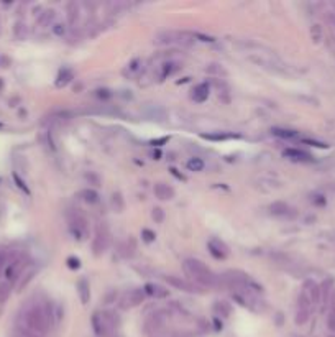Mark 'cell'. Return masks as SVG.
Instances as JSON below:
<instances>
[{
	"instance_id": "obj_1",
	"label": "cell",
	"mask_w": 335,
	"mask_h": 337,
	"mask_svg": "<svg viewBox=\"0 0 335 337\" xmlns=\"http://www.w3.org/2000/svg\"><path fill=\"white\" fill-rule=\"evenodd\" d=\"M20 326L33 331V333L41 336V337L46 336L51 326L46 318V313L43 310V305H39V303H31V305H28L23 310V313H21Z\"/></svg>"
},
{
	"instance_id": "obj_2",
	"label": "cell",
	"mask_w": 335,
	"mask_h": 337,
	"mask_svg": "<svg viewBox=\"0 0 335 337\" xmlns=\"http://www.w3.org/2000/svg\"><path fill=\"white\" fill-rule=\"evenodd\" d=\"M183 267H184V272L202 286H211L212 288V286H219L222 283V280H220L217 275H214L211 272V268L204 262L197 260V258H187Z\"/></svg>"
},
{
	"instance_id": "obj_3",
	"label": "cell",
	"mask_w": 335,
	"mask_h": 337,
	"mask_svg": "<svg viewBox=\"0 0 335 337\" xmlns=\"http://www.w3.org/2000/svg\"><path fill=\"white\" fill-rule=\"evenodd\" d=\"M90 323H92V329L97 337H109L112 331L115 329V326L118 324L115 314L109 311L94 313Z\"/></svg>"
},
{
	"instance_id": "obj_4",
	"label": "cell",
	"mask_w": 335,
	"mask_h": 337,
	"mask_svg": "<svg viewBox=\"0 0 335 337\" xmlns=\"http://www.w3.org/2000/svg\"><path fill=\"white\" fill-rule=\"evenodd\" d=\"M25 258L23 257H12V260L8 262V265L5 267L3 275H5V282L7 283H15L16 280L21 277L25 270Z\"/></svg>"
},
{
	"instance_id": "obj_5",
	"label": "cell",
	"mask_w": 335,
	"mask_h": 337,
	"mask_svg": "<svg viewBox=\"0 0 335 337\" xmlns=\"http://www.w3.org/2000/svg\"><path fill=\"white\" fill-rule=\"evenodd\" d=\"M69 229H71L72 235H74L77 240L86 239L87 234H89L87 219L84 217L79 211H76L74 214L71 216V219H69Z\"/></svg>"
},
{
	"instance_id": "obj_6",
	"label": "cell",
	"mask_w": 335,
	"mask_h": 337,
	"mask_svg": "<svg viewBox=\"0 0 335 337\" xmlns=\"http://www.w3.org/2000/svg\"><path fill=\"white\" fill-rule=\"evenodd\" d=\"M143 298H145L143 290H130L127 293L122 295L120 308L122 310H132V308H137L143 303Z\"/></svg>"
},
{
	"instance_id": "obj_7",
	"label": "cell",
	"mask_w": 335,
	"mask_h": 337,
	"mask_svg": "<svg viewBox=\"0 0 335 337\" xmlns=\"http://www.w3.org/2000/svg\"><path fill=\"white\" fill-rule=\"evenodd\" d=\"M107 247H109V232L102 226L99 227L97 234H95V237L92 240V254L95 257H100L107 250Z\"/></svg>"
},
{
	"instance_id": "obj_8",
	"label": "cell",
	"mask_w": 335,
	"mask_h": 337,
	"mask_svg": "<svg viewBox=\"0 0 335 337\" xmlns=\"http://www.w3.org/2000/svg\"><path fill=\"white\" fill-rule=\"evenodd\" d=\"M209 252H211V255L214 258H217V260H224V258L229 257V247H227L222 240L219 239H211L209 240Z\"/></svg>"
},
{
	"instance_id": "obj_9",
	"label": "cell",
	"mask_w": 335,
	"mask_h": 337,
	"mask_svg": "<svg viewBox=\"0 0 335 337\" xmlns=\"http://www.w3.org/2000/svg\"><path fill=\"white\" fill-rule=\"evenodd\" d=\"M164 280L168 282V285H171L173 288L176 290H181V291H187V293H194L196 288L194 285L186 282V280H183L181 277H174V275H168V277H164Z\"/></svg>"
},
{
	"instance_id": "obj_10",
	"label": "cell",
	"mask_w": 335,
	"mask_h": 337,
	"mask_svg": "<svg viewBox=\"0 0 335 337\" xmlns=\"http://www.w3.org/2000/svg\"><path fill=\"white\" fill-rule=\"evenodd\" d=\"M143 291H145V295L155 298V300H163V298H168V295H169V291L158 283H146L143 286Z\"/></svg>"
},
{
	"instance_id": "obj_11",
	"label": "cell",
	"mask_w": 335,
	"mask_h": 337,
	"mask_svg": "<svg viewBox=\"0 0 335 337\" xmlns=\"http://www.w3.org/2000/svg\"><path fill=\"white\" fill-rule=\"evenodd\" d=\"M155 194L158 199L163 201H169L174 198V189L166 183H156L155 184Z\"/></svg>"
},
{
	"instance_id": "obj_12",
	"label": "cell",
	"mask_w": 335,
	"mask_h": 337,
	"mask_svg": "<svg viewBox=\"0 0 335 337\" xmlns=\"http://www.w3.org/2000/svg\"><path fill=\"white\" fill-rule=\"evenodd\" d=\"M66 12H67V23L71 26H74L79 18H81V7H79L77 2H69L66 7Z\"/></svg>"
},
{
	"instance_id": "obj_13",
	"label": "cell",
	"mask_w": 335,
	"mask_h": 337,
	"mask_svg": "<svg viewBox=\"0 0 335 337\" xmlns=\"http://www.w3.org/2000/svg\"><path fill=\"white\" fill-rule=\"evenodd\" d=\"M270 212L276 217H286L291 214V207L283 201H275L273 204L270 206Z\"/></svg>"
},
{
	"instance_id": "obj_14",
	"label": "cell",
	"mask_w": 335,
	"mask_h": 337,
	"mask_svg": "<svg viewBox=\"0 0 335 337\" xmlns=\"http://www.w3.org/2000/svg\"><path fill=\"white\" fill-rule=\"evenodd\" d=\"M77 293H79V298H81L82 305H87L90 300V290H89V282L86 278H81L77 282Z\"/></svg>"
},
{
	"instance_id": "obj_15",
	"label": "cell",
	"mask_w": 335,
	"mask_h": 337,
	"mask_svg": "<svg viewBox=\"0 0 335 337\" xmlns=\"http://www.w3.org/2000/svg\"><path fill=\"white\" fill-rule=\"evenodd\" d=\"M209 97V86L207 84H197L194 87V91H192V99L196 100V102H204V100H207Z\"/></svg>"
},
{
	"instance_id": "obj_16",
	"label": "cell",
	"mask_w": 335,
	"mask_h": 337,
	"mask_svg": "<svg viewBox=\"0 0 335 337\" xmlns=\"http://www.w3.org/2000/svg\"><path fill=\"white\" fill-rule=\"evenodd\" d=\"M285 156H288V158H291L294 161H311L312 160V156L309 153H306L303 150H294V148L286 150Z\"/></svg>"
},
{
	"instance_id": "obj_17",
	"label": "cell",
	"mask_w": 335,
	"mask_h": 337,
	"mask_svg": "<svg viewBox=\"0 0 335 337\" xmlns=\"http://www.w3.org/2000/svg\"><path fill=\"white\" fill-rule=\"evenodd\" d=\"M304 291L308 293V296H309V300L312 301V303H317L319 301V298H321V288L317 286L314 282H308L304 285Z\"/></svg>"
},
{
	"instance_id": "obj_18",
	"label": "cell",
	"mask_w": 335,
	"mask_h": 337,
	"mask_svg": "<svg viewBox=\"0 0 335 337\" xmlns=\"http://www.w3.org/2000/svg\"><path fill=\"white\" fill-rule=\"evenodd\" d=\"M135 250H137V244H135L133 239H128L120 245V254L123 258H132L135 255Z\"/></svg>"
},
{
	"instance_id": "obj_19",
	"label": "cell",
	"mask_w": 335,
	"mask_h": 337,
	"mask_svg": "<svg viewBox=\"0 0 335 337\" xmlns=\"http://www.w3.org/2000/svg\"><path fill=\"white\" fill-rule=\"evenodd\" d=\"M271 132H273L275 137L283 138V140H294V138L299 137V133L296 130H289V128H280V127H276Z\"/></svg>"
},
{
	"instance_id": "obj_20",
	"label": "cell",
	"mask_w": 335,
	"mask_h": 337,
	"mask_svg": "<svg viewBox=\"0 0 335 337\" xmlns=\"http://www.w3.org/2000/svg\"><path fill=\"white\" fill-rule=\"evenodd\" d=\"M81 198H82V201L84 202H87V204H97L99 202V194H97V191H94V189H82L81 193Z\"/></svg>"
},
{
	"instance_id": "obj_21",
	"label": "cell",
	"mask_w": 335,
	"mask_h": 337,
	"mask_svg": "<svg viewBox=\"0 0 335 337\" xmlns=\"http://www.w3.org/2000/svg\"><path fill=\"white\" fill-rule=\"evenodd\" d=\"M54 16H56V12H54V10H46V12L39 13V16H38V23L41 25V26H49V25H53Z\"/></svg>"
},
{
	"instance_id": "obj_22",
	"label": "cell",
	"mask_w": 335,
	"mask_h": 337,
	"mask_svg": "<svg viewBox=\"0 0 335 337\" xmlns=\"http://www.w3.org/2000/svg\"><path fill=\"white\" fill-rule=\"evenodd\" d=\"M230 311H232V308H230V305L227 301H217L214 305V313L217 314V316H224V318H227L230 314Z\"/></svg>"
},
{
	"instance_id": "obj_23",
	"label": "cell",
	"mask_w": 335,
	"mask_h": 337,
	"mask_svg": "<svg viewBox=\"0 0 335 337\" xmlns=\"http://www.w3.org/2000/svg\"><path fill=\"white\" fill-rule=\"evenodd\" d=\"M72 77H74V76H72V71L67 69V67H64V69L59 71V76H58V81H56V86H58V87H64L66 84L72 79Z\"/></svg>"
},
{
	"instance_id": "obj_24",
	"label": "cell",
	"mask_w": 335,
	"mask_h": 337,
	"mask_svg": "<svg viewBox=\"0 0 335 337\" xmlns=\"http://www.w3.org/2000/svg\"><path fill=\"white\" fill-rule=\"evenodd\" d=\"M179 69V64L178 63H173V61H168V63H164L161 66V77H168L174 74L176 71Z\"/></svg>"
},
{
	"instance_id": "obj_25",
	"label": "cell",
	"mask_w": 335,
	"mask_h": 337,
	"mask_svg": "<svg viewBox=\"0 0 335 337\" xmlns=\"http://www.w3.org/2000/svg\"><path fill=\"white\" fill-rule=\"evenodd\" d=\"M309 313L311 310H304V308H298L296 311V318H294V321H296V324L299 326H304L306 323L309 321Z\"/></svg>"
},
{
	"instance_id": "obj_26",
	"label": "cell",
	"mask_w": 335,
	"mask_h": 337,
	"mask_svg": "<svg viewBox=\"0 0 335 337\" xmlns=\"http://www.w3.org/2000/svg\"><path fill=\"white\" fill-rule=\"evenodd\" d=\"M187 168H189L191 171H202L204 168H206V163H204L202 158L194 156V158H191L189 161H187Z\"/></svg>"
},
{
	"instance_id": "obj_27",
	"label": "cell",
	"mask_w": 335,
	"mask_h": 337,
	"mask_svg": "<svg viewBox=\"0 0 335 337\" xmlns=\"http://www.w3.org/2000/svg\"><path fill=\"white\" fill-rule=\"evenodd\" d=\"M53 33H54L56 36H59V38L66 36V33H67V25H66V23H53Z\"/></svg>"
},
{
	"instance_id": "obj_28",
	"label": "cell",
	"mask_w": 335,
	"mask_h": 337,
	"mask_svg": "<svg viewBox=\"0 0 335 337\" xmlns=\"http://www.w3.org/2000/svg\"><path fill=\"white\" fill-rule=\"evenodd\" d=\"M10 295V283L0 282V303H3Z\"/></svg>"
},
{
	"instance_id": "obj_29",
	"label": "cell",
	"mask_w": 335,
	"mask_h": 337,
	"mask_svg": "<svg viewBox=\"0 0 335 337\" xmlns=\"http://www.w3.org/2000/svg\"><path fill=\"white\" fill-rule=\"evenodd\" d=\"M112 204H113V207H115L118 212L123 209V198H122L120 193H113L112 194Z\"/></svg>"
},
{
	"instance_id": "obj_30",
	"label": "cell",
	"mask_w": 335,
	"mask_h": 337,
	"mask_svg": "<svg viewBox=\"0 0 335 337\" xmlns=\"http://www.w3.org/2000/svg\"><path fill=\"white\" fill-rule=\"evenodd\" d=\"M138 64H141V61H140V59H133L132 63L128 64L127 71H125V74H128V76H133V74H137V72L140 71V66H138Z\"/></svg>"
},
{
	"instance_id": "obj_31",
	"label": "cell",
	"mask_w": 335,
	"mask_h": 337,
	"mask_svg": "<svg viewBox=\"0 0 335 337\" xmlns=\"http://www.w3.org/2000/svg\"><path fill=\"white\" fill-rule=\"evenodd\" d=\"M202 137L207 140H227V138H232L234 135L232 133H206V135H202Z\"/></svg>"
},
{
	"instance_id": "obj_32",
	"label": "cell",
	"mask_w": 335,
	"mask_h": 337,
	"mask_svg": "<svg viewBox=\"0 0 335 337\" xmlns=\"http://www.w3.org/2000/svg\"><path fill=\"white\" fill-rule=\"evenodd\" d=\"M10 260H12V257H10L5 250H0V273L3 272L5 267L8 265V262H10Z\"/></svg>"
},
{
	"instance_id": "obj_33",
	"label": "cell",
	"mask_w": 335,
	"mask_h": 337,
	"mask_svg": "<svg viewBox=\"0 0 335 337\" xmlns=\"http://www.w3.org/2000/svg\"><path fill=\"white\" fill-rule=\"evenodd\" d=\"M327 326L331 331H335V301L331 306V313H329V319H327Z\"/></svg>"
},
{
	"instance_id": "obj_34",
	"label": "cell",
	"mask_w": 335,
	"mask_h": 337,
	"mask_svg": "<svg viewBox=\"0 0 335 337\" xmlns=\"http://www.w3.org/2000/svg\"><path fill=\"white\" fill-rule=\"evenodd\" d=\"M151 216H153V219H155V222H158V224H161L164 221V211L161 209V207H155L151 212Z\"/></svg>"
},
{
	"instance_id": "obj_35",
	"label": "cell",
	"mask_w": 335,
	"mask_h": 337,
	"mask_svg": "<svg viewBox=\"0 0 335 337\" xmlns=\"http://www.w3.org/2000/svg\"><path fill=\"white\" fill-rule=\"evenodd\" d=\"M141 237H143V240L145 242H153V240L156 239V235H155V232H153V230H150V229H143L141 230Z\"/></svg>"
},
{
	"instance_id": "obj_36",
	"label": "cell",
	"mask_w": 335,
	"mask_h": 337,
	"mask_svg": "<svg viewBox=\"0 0 335 337\" xmlns=\"http://www.w3.org/2000/svg\"><path fill=\"white\" fill-rule=\"evenodd\" d=\"M86 179L90 183V184H94V186H99L100 184V178L95 175V173H92V171H89L87 175H86Z\"/></svg>"
},
{
	"instance_id": "obj_37",
	"label": "cell",
	"mask_w": 335,
	"mask_h": 337,
	"mask_svg": "<svg viewBox=\"0 0 335 337\" xmlns=\"http://www.w3.org/2000/svg\"><path fill=\"white\" fill-rule=\"evenodd\" d=\"M25 33H26V28H25V23H16L15 25V35H16V38H23L25 36Z\"/></svg>"
},
{
	"instance_id": "obj_38",
	"label": "cell",
	"mask_w": 335,
	"mask_h": 337,
	"mask_svg": "<svg viewBox=\"0 0 335 337\" xmlns=\"http://www.w3.org/2000/svg\"><path fill=\"white\" fill-rule=\"evenodd\" d=\"M33 275H35V270H31V272H28V273H25V280H21L20 282V288L23 290L25 286L31 282V278H33Z\"/></svg>"
},
{
	"instance_id": "obj_39",
	"label": "cell",
	"mask_w": 335,
	"mask_h": 337,
	"mask_svg": "<svg viewBox=\"0 0 335 337\" xmlns=\"http://www.w3.org/2000/svg\"><path fill=\"white\" fill-rule=\"evenodd\" d=\"M67 267L72 268V270H76V268L81 267V262H79V258H76V257H69V258H67Z\"/></svg>"
},
{
	"instance_id": "obj_40",
	"label": "cell",
	"mask_w": 335,
	"mask_h": 337,
	"mask_svg": "<svg viewBox=\"0 0 335 337\" xmlns=\"http://www.w3.org/2000/svg\"><path fill=\"white\" fill-rule=\"evenodd\" d=\"M321 35H322V33H321V26H319V25H314V26H312V36H314V40H316V41H319V40H321Z\"/></svg>"
},
{
	"instance_id": "obj_41",
	"label": "cell",
	"mask_w": 335,
	"mask_h": 337,
	"mask_svg": "<svg viewBox=\"0 0 335 337\" xmlns=\"http://www.w3.org/2000/svg\"><path fill=\"white\" fill-rule=\"evenodd\" d=\"M168 140H169V137H164V138H160V140H153L151 145H158V147H160L161 143H166Z\"/></svg>"
},
{
	"instance_id": "obj_42",
	"label": "cell",
	"mask_w": 335,
	"mask_h": 337,
	"mask_svg": "<svg viewBox=\"0 0 335 337\" xmlns=\"http://www.w3.org/2000/svg\"><path fill=\"white\" fill-rule=\"evenodd\" d=\"M331 337H335V336H331Z\"/></svg>"
},
{
	"instance_id": "obj_43",
	"label": "cell",
	"mask_w": 335,
	"mask_h": 337,
	"mask_svg": "<svg viewBox=\"0 0 335 337\" xmlns=\"http://www.w3.org/2000/svg\"><path fill=\"white\" fill-rule=\"evenodd\" d=\"M0 127H2V125H0Z\"/></svg>"
}]
</instances>
